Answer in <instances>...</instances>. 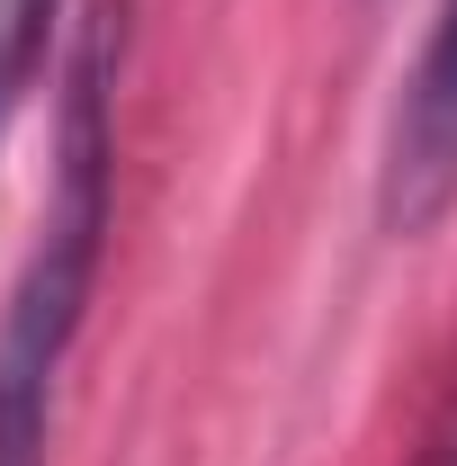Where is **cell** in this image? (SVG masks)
Listing matches in <instances>:
<instances>
[{"instance_id":"6da1fadb","label":"cell","mask_w":457,"mask_h":466,"mask_svg":"<svg viewBox=\"0 0 457 466\" xmlns=\"http://www.w3.org/2000/svg\"><path fill=\"white\" fill-rule=\"evenodd\" d=\"M108 188H117V135H108V27L72 55L63 81V135H55V198L27 242V269L0 314V466H46L55 395L72 341L90 323V288L108 260Z\"/></svg>"},{"instance_id":"7a4b0ae2","label":"cell","mask_w":457,"mask_h":466,"mask_svg":"<svg viewBox=\"0 0 457 466\" xmlns=\"http://www.w3.org/2000/svg\"><path fill=\"white\" fill-rule=\"evenodd\" d=\"M449 207H457V0H440L431 46L395 99V126H386L377 216H386V233H431Z\"/></svg>"},{"instance_id":"3957f363","label":"cell","mask_w":457,"mask_h":466,"mask_svg":"<svg viewBox=\"0 0 457 466\" xmlns=\"http://www.w3.org/2000/svg\"><path fill=\"white\" fill-rule=\"evenodd\" d=\"M46 36H55V0H0V126L46 72Z\"/></svg>"},{"instance_id":"277c9868","label":"cell","mask_w":457,"mask_h":466,"mask_svg":"<svg viewBox=\"0 0 457 466\" xmlns=\"http://www.w3.org/2000/svg\"><path fill=\"white\" fill-rule=\"evenodd\" d=\"M431 466H457V440H449V449H440V458H431Z\"/></svg>"}]
</instances>
